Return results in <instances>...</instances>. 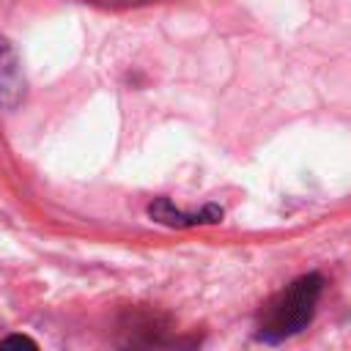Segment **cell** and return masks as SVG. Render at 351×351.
<instances>
[{"instance_id":"cell-1","label":"cell","mask_w":351,"mask_h":351,"mask_svg":"<svg viewBox=\"0 0 351 351\" xmlns=\"http://www.w3.org/2000/svg\"><path fill=\"white\" fill-rule=\"evenodd\" d=\"M324 280L318 274H304L282 288L261 313V337L263 340H282L302 332L318 304Z\"/></svg>"},{"instance_id":"cell-2","label":"cell","mask_w":351,"mask_h":351,"mask_svg":"<svg viewBox=\"0 0 351 351\" xmlns=\"http://www.w3.org/2000/svg\"><path fill=\"white\" fill-rule=\"evenodd\" d=\"M148 214H151L156 222L178 225V228H186V225H203V222H219V219H222V208H217V206H206V208L197 211V214H184V211L173 208V203H170L167 197L156 200V203L148 208Z\"/></svg>"},{"instance_id":"cell-3","label":"cell","mask_w":351,"mask_h":351,"mask_svg":"<svg viewBox=\"0 0 351 351\" xmlns=\"http://www.w3.org/2000/svg\"><path fill=\"white\" fill-rule=\"evenodd\" d=\"M19 88V71H16V58L5 41H0V99L8 90Z\"/></svg>"},{"instance_id":"cell-4","label":"cell","mask_w":351,"mask_h":351,"mask_svg":"<svg viewBox=\"0 0 351 351\" xmlns=\"http://www.w3.org/2000/svg\"><path fill=\"white\" fill-rule=\"evenodd\" d=\"M0 346H3V348H5V346H30V348H36V340H30V337H25V335H11V337H3Z\"/></svg>"}]
</instances>
